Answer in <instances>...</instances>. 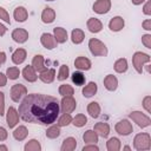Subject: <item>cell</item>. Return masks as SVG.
<instances>
[{
  "label": "cell",
  "instance_id": "obj_31",
  "mask_svg": "<svg viewBox=\"0 0 151 151\" xmlns=\"http://www.w3.org/2000/svg\"><path fill=\"white\" fill-rule=\"evenodd\" d=\"M98 138H99V136L96 133L94 130H87V131H85L84 134H83V140H84L86 144H90V143L96 144V143L98 142Z\"/></svg>",
  "mask_w": 151,
  "mask_h": 151
},
{
  "label": "cell",
  "instance_id": "obj_46",
  "mask_svg": "<svg viewBox=\"0 0 151 151\" xmlns=\"http://www.w3.org/2000/svg\"><path fill=\"white\" fill-rule=\"evenodd\" d=\"M81 150H83V151H98V150H99V147H98L96 144L90 143L88 145H85V146H84Z\"/></svg>",
  "mask_w": 151,
  "mask_h": 151
},
{
  "label": "cell",
  "instance_id": "obj_22",
  "mask_svg": "<svg viewBox=\"0 0 151 151\" xmlns=\"http://www.w3.org/2000/svg\"><path fill=\"white\" fill-rule=\"evenodd\" d=\"M86 26L91 33H99L103 29V22L97 18H90L86 22Z\"/></svg>",
  "mask_w": 151,
  "mask_h": 151
},
{
  "label": "cell",
  "instance_id": "obj_29",
  "mask_svg": "<svg viewBox=\"0 0 151 151\" xmlns=\"http://www.w3.org/2000/svg\"><path fill=\"white\" fill-rule=\"evenodd\" d=\"M113 68L117 73H125L129 68V64H127V60L125 58H119L114 61L113 64Z\"/></svg>",
  "mask_w": 151,
  "mask_h": 151
},
{
  "label": "cell",
  "instance_id": "obj_49",
  "mask_svg": "<svg viewBox=\"0 0 151 151\" xmlns=\"http://www.w3.org/2000/svg\"><path fill=\"white\" fill-rule=\"evenodd\" d=\"M6 84H7V77H6V74L0 72V87L6 86Z\"/></svg>",
  "mask_w": 151,
  "mask_h": 151
},
{
  "label": "cell",
  "instance_id": "obj_43",
  "mask_svg": "<svg viewBox=\"0 0 151 151\" xmlns=\"http://www.w3.org/2000/svg\"><path fill=\"white\" fill-rule=\"evenodd\" d=\"M142 42H143V45L146 47V48H151V34H144V35H142Z\"/></svg>",
  "mask_w": 151,
  "mask_h": 151
},
{
  "label": "cell",
  "instance_id": "obj_30",
  "mask_svg": "<svg viewBox=\"0 0 151 151\" xmlns=\"http://www.w3.org/2000/svg\"><path fill=\"white\" fill-rule=\"evenodd\" d=\"M87 113L92 117V118H98L100 116V105L97 103V101H91L88 105H87Z\"/></svg>",
  "mask_w": 151,
  "mask_h": 151
},
{
  "label": "cell",
  "instance_id": "obj_35",
  "mask_svg": "<svg viewBox=\"0 0 151 151\" xmlns=\"http://www.w3.org/2000/svg\"><path fill=\"white\" fill-rule=\"evenodd\" d=\"M71 124H73L76 127H83V126H85L87 124V118H86L85 114L78 113L74 118H72V123Z\"/></svg>",
  "mask_w": 151,
  "mask_h": 151
},
{
  "label": "cell",
  "instance_id": "obj_50",
  "mask_svg": "<svg viewBox=\"0 0 151 151\" xmlns=\"http://www.w3.org/2000/svg\"><path fill=\"white\" fill-rule=\"evenodd\" d=\"M6 32H7L6 26H5V25H2V24H0V37H4V35L6 34Z\"/></svg>",
  "mask_w": 151,
  "mask_h": 151
},
{
  "label": "cell",
  "instance_id": "obj_14",
  "mask_svg": "<svg viewBox=\"0 0 151 151\" xmlns=\"http://www.w3.org/2000/svg\"><path fill=\"white\" fill-rule=\"evenodd\" d=\"M124 26H125V21H124V19H123L122 17H119V15L113 17V18L109 21V28H110V31H112V32H119V31H122V29L124 28Z\"/></svg>",
  "mask_w": 151,
  "mask_h": 151
},
{
  "label": "cell",
  "instance_id": "obj_53",
  "mask_svg": "<svg viewBox=\"0 0 151 151\" xmlns=\"http://www.w3.org/2000/svg\"><path fill=\"white\" fill-rule=\"evenodd\" d=\"M0 150H2V151H7L8 147H7L6 145H0Z\"/></svg>",
  "mask_w": 151,
  "mask_h": 151
},
{
  "label": "cell",
  "instance_id": "obj_51",
  "mask_svg": "<svg viewBox=\"0 0 151 151\" xmlns=\"http://www.w3.org/2000/svg\"><path fill=\"white\" fill-rule=\"evenodd\" d=\"M6 61V53L5 52H0V66Z\"/></svg>",
  "mask_w": 151,
  "mask_h": 151
},
{
  "label": "cell",
  "instance_id": "obj_12",
  "mask_svg": "<svg viewBox=\"0 0 151 151\" xmlns=\"http://www.w3.org/2000/svg\"><path fill=\"white\" fill-rule=\"evenodd\" d=\"M40 42L46 50H53L57 47V44H58L55 41L53 34H51V33H42L40 37Z\"/></svg>",
  "mask_w": 151,
  "mask_h": 151
},
{
  "label": "cell",
  "instance_id": "obj_34",
  "mask_svg": "<svg viewBox=\"0 0 151 151\" xmlns=\"http://www.w3.org/2000/svg\"><path fill=\"white\" fill-rule=\"evenodd\" d=\"M61 131H60V126L59 125H51L47 130H46V137L48 139H55L60 136Z\"/></svg>",
  "mask_w": 151,
  "mask_h": 151
},
{
  "label": "cell",
  "instance_id": "obj_1",
  "mask_svg": "<svg viewBox=\"0 0 151 151\" xmlns=\"http://www.w3.org/2000/svg\"><path fill=\"white\" fill-rule=\"evenodd\" d=\"M20 118L26 123L51 125L53 124L60 112L59 101L55 97L31 93L26 94L18 109Z\"/></svg>",
  "mask_w": 151,
  "mask_h": 151
},
{
  "label": "cell",
  "instance_id": "obj_7",
  "mask_svg": "<svg viewBox=\"0 0 151 151\" xmlns=\"http://www.w3.org/2000/svg\"><path fill=\"white\" fill-rule=\"evenodd\" d=\"M27 94V87L22 84H14L11 87V99L14 103H19Z\"/></svg>",
  "mask_w": 151,
  "mask_h": 151
},
{
  "label": "cell",
  "instance_id": "obj_55",
  "mask_svg": "<svg viewBox=\"0 0 151 151\" xmlns=\"http://www.w3.org/2000/svg\"><path fill=\"white\" fill-rule=\"evenodd\" d=\"M46 1H54V0H46Z\"/></svg>",
  "mask_w": 151,
  "mask_h": 151
},
{
  "label": "cell",
  "instance_id": "obj_33",
  "mask_svg": "<svg viewBox=\"0 0 151 151\" xmlns=\"http://www.w3.org/2000/svg\"><path fill=\"white\" fill-rule=\"evenodd\" d=\"M71 80H72V83H73L76 86H81V85L85 84L86 78H85V76L83 74V72H80V71H76V72L72 73V76H71Z\"/></svg>",
  "mask_w": 151,
  "mask_h": 151
},
{
  "label": "cell",
  "instance_id": "obj_19",
  "mask_svg": "<svg viewBox=\"0 0 151 151\" xmlns=\"http://www.w3.org/2000/svg\"><path fill=\"white\" fill-rule=\"evenodd\" d=\"M104 87L107 90V91H111V92H113V91H116L117 90V87H118V79H117V77L116 76H113V74H107L105 78H104Z\"/></svg>",
  "mask_w": 151,
  "mask_h": 151
},
{
  "label": "cell",
  "instance_id": "obj_18",
  "mask_svg": "<svg viewBox=\"0 0 151 151\" xmlns=\"http://www.w3.org/2000/svg\"><path fill=\"white\" fill-rule=\"evenodd\" d=\"M38 78L42 83H45V84H51L55 79V70L54 68H46L45 71L40 72V74L38 76Z\"/></svg>",
  "mask_w": 151,
  "mask_h": 151
},
{
  "label": "cell",
  "instance_id": "obj_28",
  "mask_svg": "<svg viewBox=\"0 0 151 151\" xmlns=\"http://www.w3.org/2000/svg\"><path fill=\"white\" fill-rule=\"evenodd\" d=\"M77 147V139L73 137H67L63 140V144L60 146L61 151H73Z\"/></svg>",
  "mask_w": 151,
  "mask_h": 151
},
{
  "label": "cell",
  "instance_id": "obj_38",
  "mask_svg": "<svg viewBox=\"0 0 151 151\" xmlns=\"http://www.w3.org/2000/svg\"><path fill=\"white\" fill-rule=\"evenodd\" d=\"M19 76H20V70L17 66H12L6 70V77L9 80H15L19 78Z\"/></svg>",
  "mask_w": 151,
  "mask_h": 151
},
{
  "label": "cell",
  "instance_id": "obj_41",
  "mask_svg": "<svg viewBox=\"0 0 151 151\" xmlns=\"http://www.w3.org/2000/svg\"><path fill=\"white\" fill-rule=\"evenodd\" d=\"M143 107L147 113H151V96H146L143 99Z\"/></svg>",
  "mask_w": 151,
  "mask_h": 151
},
{
  "label": "cell",
  "instance_id": "obj_15",
  "mask_svg": "<svg viewBox=\"0 0 151 151\" xmlns=\"http://www.w3.org/2000/svg\"><path fill=\"white\" fill-rule=\"evenodd\" d=\"M21 74H22V77H24V79H25L26 81H28V83H34V81H37V79H38L37 71L33 68L32 65L25 66L24 70H22V72H21Z\"/></svg>",
  "mask_w": 151,
  "mask_h": 151
},
{
  "label": "cell",
  "instance_id": "obj_37",
  "mask_svg": "<svg viewBox=\"0 0 151 151\" xmlns=\"http://www.w3.org/2000/svg\"><path fill=\"white\" fill-rule=\"evenodd\" d=\"M58 92H59V94L63 96V97H64V96H73V94H74V88H73L71 85H68V84H63V85L59 86Z\"/></svg>",
  "mask_w": 151,
  "mask_h": 151
},
{
  "label": "cell",
  "instance_id": "obj_45",
  "mask_svg": "<svg viewBox=\"0 0 151 151\" xmlns=\"http://www.w3.org/2000/svg\"><path fill=\"white\" fill-rule=\"evenodd\" d=\"M143 13H144L145 15H151V1H150V0H147V1L145 2L144 7H143Z\"/></svg>",
  "mask_w": 151,
  "mask_h": 151
},
{
  "label": "cell",
  "instance_id": "obj_54",
  "mask_svg": "<svg viewBox=\"0 0 151 151\" xmlns=\"http://www.w3.org/2000/svg\"><path fill=\"white\" fill-rule=\"evenodd\" d=\"M123 150H127V151H130V150H131V147H130L129 145H125V146H123Z\"/></svg>",
  "mask_w": 151,
  "mask_h": 151
},
{
  "label": "cell",
  "instance_id": "obj_23",
  "mask_svg": "<svg viewBox=\"0 0 151 151\" xmlns=\"http://www.w3.org/2000/svg\"><path fill=\"white\" fill-rule=\"evenodd\" d=\"M26 57H27L26 50L20 47V48H17L13 52V54H12V61L15 65H20V64H22L26 60Z\"/></svg>",
  "mask_w": 151,
  "mask_h": 151
},
{
  "label": "cell",
  "instance_id": "obj_2",
  "mask_svg": "<svg viewBox=\"0 0 151 151\" xmlns=\"http://www.w3.org/2000/svg\"><path fill=\"white\" fill-rule=\"evenodd\" d=\"M133 147L137 151H149L151 149V136L147 132L137 133L133 138Z\"/></svg>",
  "mask_w": 151,
  "mask_h": 151
},
{
  "label": "cell",
  "instance_id": "obj_8",
  "mask_svg": "<svg viewBox=\"0 0 151 151\" xmlns=\"http://www.w3.org/2000/svg\"><path fill=\"white\" fill-rule=\"evenodd\" d=\"M114 130H116V132H117L118 134L126 137V136H129V134L132 133L133 127H132V124H131L127 119H122V120H119V122L116 124Z\"/></svg>",
  "mask_w": 151,
  "mask_h": 151
},
{
  "label": "cell",
  "instance_id": "obj_32",
  "mask_svg": "<svg viewBox=\"0 0 151 151\" xmlns=\"http://www.w3.org/2000/svg\"><path fill=\"white\" fill-rule=\"evenodd\" d=\"M120 147H122V143H120L119 138H117V137H111L106 142V149L109 151H119Z\"/></svg>",
  "mask_w": 151,
  "mask_h": 151
},
{
  "label": "cell",
  "instance_id": "obj_25",
  "mask_svg": "<svg viewBox=\"0 0 151 151\" xmlns=\"http://www.w3.org/2000/svg\"><path fill=\"white\" fill-rule=\"evenodd\" d=\"M27 136H28V130H27V127L24 126V125H19V126L15 127L14 131H13V138H14L15 140H18V142L25 140Z\"/></svg>",
  "mask_w": 151,
  "mask_h": 151
},
{
  "label": "cell",
  "instance_id": "obj_9",
  "mask_svg": "<svg viewBox=\"0 0 151 151\" xmlns=\"http://www.w3.org/2000/svg\"><path fill=\"white\" fill-rule=\"evenodd\" d=\"M19 118H20V116H19L18 110L13 106H9L7 110V113H6V123H7L8 127L9 129L15 127L17 124L19 123Z\"/></svg>",
  "mask_w": 151,
  "mask_h": 151
},
{
  "label": "cell",
  "instance_id": "obj_44",
  "mask_svg": "<svg viewBox=\"0 0 151 151\" xmlns=\"http://www.w3.org/2000/svg\"><path fill=\"white\" fill-rule=\"evenodd\" d=\"M5 114V93L0 91V117Z\"/></svg>",
  "mask_w": 151,
  "mask_h": 151
},
{
  "label": "cell",
  "instance_id": "obj_47",
  "mask_svg": "<svg viewBox=\"0 0 151 151\" xmlns=\"http://www.w3.org/2000/svg\"><path fill=\"white\" fill-rule=\"evenodd\" d=\"M7 137H8L7 130H6L5 127L0 126V142H5V140L7 139Z\"/></svg>",
  "mask_w": 151,
  "mask_h": 151
},
{
  "label": "cell",
  "instance_id": "obj_13",
  "mask_svg": "<svg viewBox=\"0 0 151 151\" xmlns=\"http://www.w3.org/2000/svg\"><path fill=\"white\" fill-rule=\"evenodd\" d=\"M91 66H92V63L86 57L80 55V57H77L74 60V67L78 68L79 71H88L91 68Z\"/></svg>",
  "mask_w": 151,
  "mask_h": 151
},
{
  "label": "cell",
  "instance_id": "obj_20",
  "mask_svg": "<svg viewBox=\"0 0 151 151\" xmlns=\"http://www.w3.org/2000/svg\"><path fill=\"white\" fill-rule=\"evenodd\" d=\"M55 20V11L52 7H45L41 12V21L44 24H52Z\"/></svg>",
  "mask_w": 151,
  "mask_h": 151
},
{
  "label": "cell",
  "instance_id": "obj_10",
  "mask_svg": "<svg viewBox=\"0 0 151 151\" xmlns=\"http://www.w3.org/2000/svg\"><path fill=\"white\" fill-rule=\"evenodd\" d=\"M111 6H112L111 0H97L93 4L92 9L97 14H106L107 12H110Z\"/></svg>",
  "mask_w": 151,
  "mask_h": 151
},
{
  "label": "cell",
  "instance_id": "obj_11",
  "mask_svg": "<svg viewBox=\"0 0 151 151\" xmlns=\"http://www.w3.org/2000/svg\"><path fill=\"white\" fill-rule=\"evenodd\" d=\"M13 41L18 42V44H24L28 40V32L25 29V28H15L12 31V34H11Z\"/></svg>",
  "mask_w": 151,
  "mask_h": 151
},
{
  "label": "cell",
  "instance_id": "obj_5",
  "mask_svg": "<svg viewBox=\"0 0 151 151\" xmlns=\"http://www.w3.org/2000/svg\"><path fill=\"white\" fill-rule=\"evenodd\" d=\"M129 118L134 122L139 127L142 129H145V127H149L151 125V119L149 116L144 114L143 112L140 111H132L129 113Z\"/></svg>",
  "mask_w": 151,
  "mask_h": 151
},
{
  "label": "cell",
  "instance_id": "obj_48",
  "mask_svg": "<svg viewBox=\"0 0 151 151\" xmlns=\"http://www.w3.org/2000/svg\"><path fill=\"white\" fill-rule=\"evenodd\" d=\"M142 26L145 31H151V19H146L142 22Z\"/></svg>",
  "mask_w": 151,
  "mask_h": 151
},
{
  "label": "cell",
  "instance_id": "obj_17",
  "mask_svg": "<svg viewBox=\"0 0 151 151\" xmlns=\"http://www.w3.org/2000/svg\"><path fill=\"white\" fill-rule=\"evenodd\" d=\"M13 18L18 22H25L28 18V12L24 6H18L13 11Z\"/></svg>",
  "mask_w": 151,
  "mask_h": 151
},
{
  "label": "cell",
  "instance_id": "obj_27",
  "mask_svg": "<svg viewBox=\"0 0 151 151\" xmlns=\"http://www.w3.org/2000/svg\"><path fill=\"white\" fill-rule=\"evenodd\" d=\"M84 39H85V33H84L83 29H80V28H74V29H72V32H71V41H72L74 45L81 44V42L84 41Z\"/></svg>",
  "mask_w": 151,
  "mask_h": 151
},
{
  "label": "cell",
  "instance_id": "obj_16",
  "mask_svg": "<svg viewBox=\"0 0 151 151\" xmlns=\"http://www.w3.org/2000/svg\"><path fill=\"white\" fill-rule=\"evenodd\" d=\"M93 130L96 131V133L99 137H103V138H107L110 134V125L107 123H104V122L96 123Z\"/></svg>",
  "mask_w": 151,
  "mask_h": 151
},
{
  "label": "cell",
  "instance_id": "obj_4",
  "mask_svg": "<svg viewBox=\"0 0 151 151\" xmlns=\"http://www.w3.org/2000/svg\"><path fill=\"white\" fill-rule=\"evenodd\" d=\"M150 60H151V57L147 53L137 51L132 55V65H133V68L137 71V73L142 74L143 73L144 65L147 64V63H150Z\"/></svg>",
  "mask_w": 151,
  "mask_h": 151
},
{
  "label": "cell",
  "instance_id": "obj_26",
  "mask_svg": "<svg viewBox=\"0 0 151 151\" xmlns=\"http://www.w3.org/2000/svg\"><path fill=\"white\" fill-rule=\"evenodd\" d=\"M97 91H98V85H97V83H94V81H90L87 85H85L84 87H83V96L85 97V98H91V97H93L96 93H97Z\"/></svg>",
  "mask_w": 151,
  "mask_h": 151
},
{
  "label": "cell",
  "instance_id": "obj_6",
  "mask_svg": "<svg viewBox=\"0 0 151 151\" xmlns=\"http://www.w3.org/2000/svg\"><path fill=\"white\" fill-rule=\"evenodd\" d=\"M59 106L61 113H72L77 107V101L73 96H64L60 100Z\"/></svg>",
  "mask_w": 151,
  "mask_h": 151
},
{
  "label": "cell",
  "instance_id": "obj_3",
  "mask_svg": "<svg viewBox=\"0 0 151 151\" xmlns=\"http://www.w3.org/2000/svg\"><path fill=\"white\" fill-rule=\"evenodd\" d=\"M88 48L91 54L94 57H106L109 53L106 45L97 38H91L88 40Z\"/></svg>",
  "mask_w": 151,
  "mask_h": 151
},
{
  "label": "cell",
  "instance_id": "obj_40",
  "mask_svg": "<svg viewBox=\"0 0 151 151\" xmlns=\"http://www.w3.org/2000/svg\"><path fill=\"white\" fill-rule=\"evenodd\" d=\"M72 123V116L71 113H63L59 119H58V125L61 127V126H67Z\"/></svg>",
  "mask_w": 151,
  "mask_h": 151
},
{
  "label": "cell",
  "instance_id": "obj_42",
  "mask_svg": "<svg viewBox=\"0 0 151 151\" xmlns=\"http://www.w3.org/2000/svg\"><path fill=\"white\" fill-rule=\"evenodd\" d=\"M0 19H1V20H4V21H5V22H7V24H11L9 14H8V12H7L4 7H0Z\"/></svg>",
  "mask_w": 151,
  "mask_h": 151
},
{
  "label": "cell",
  "instance_id": "obj_24",
  "mask_svg": "<svg viewBox=\"0 0 151 151\" xmlns=\"http://www.w3.org/2000/svg\"><path fill=\"white\" fill-rule=\"evenodd\" d=\"M32 66L33 68L37 71V72H42L45 71L47 67L45 66V60H44V57L41 54H35L32 59Z\"/></svg>",
  "mask_w": 151,
  "mask_h": 151
},
{
  "label": "cell",
  "instance_id": "obj_52",
  "mask_svg": "<svg viewBox=\"0 0 151 151\" xmlns=\"http://www.w3.org/2000/svg\"><path fill=\"white\" fill-rule=\"evenodd\" d=\"M144 1H146V0H131V2H132L133 5H136V6H138V5H142Z\"/></svg>",
  "mask_w": 151,
  "mask_h": 151
},
{
  "label": "cell",
  "instance_id": "obj_36",
  "mask_svg": "<svg viewBox=\"0 0 151 151\" xmlns=\"http://www.w3.org/2000/svg\"><path fill=\"white\" fill-rule=\"evenodd\" d=\"M24 150L25 151H40L41 150V144L37 139H31L25 144Z\"/></svg>",
  "mask_w": 151,
  "mask_h": 151
},
{
  "label": "cell",
  "instance_id": "obj_21",
  "mask_svg": "<svg viewBox=\"0 0 151 151\" xmlns=\"http://www.w3.org/2000/svg\"><path fill=\"white\" fill-rule=\"evenodd\" d=\"M53 37H54V39L58 44H64L68 39L67 31L63 27H54L53 28Z\"/></svg>",
  "mask_w": 151,
  "mask_h": 151
},
{
  "label": "cell",
  "instance_id": "obj_39",
  "mask_svg": "<svg viewBox=\"0 0 151 151\" xmlns=\"http://www.w3.org/2000/svg\"><path fill=\"white\" fill-rule=\"evenodd\" d=\"M70 76V68L67 65H61L60 68H59V72H58V76H57V79L59 81H63V80H66Z\"/></svg>",
  "mask_w": 151,
  "mask_h": 151
}]
</instances>
